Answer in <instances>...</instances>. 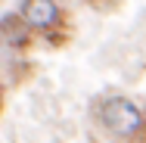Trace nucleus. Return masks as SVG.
<instances>
[{
  "label": "nucleus",
  "instance_id": "obj_1",
  "mask_svg": "<svg viewBox=\"0 0 146 143\" xmlns=\"http://www.w3.org/2000/svg\"><path fill=\"white\" fill-rule=\"evenodd\" d=\"M100 128L118 143H146V112L131 96H103L93 103Z\"/></svg>",
  "mask_w": 146,
  "mask_h": 143
},
{
  "label": "nucleus",
  "instance_id": "obj_2",
  "mask_svg": "<svg viewBox=\"0 0 146 143\" xmlns=\"http://www.w3.org/2000/svg\"><path fill=\"white\" fill-rule=\"evenodd\" d=\"M16 13L47 44H53V47L65 44V9L59 0H19Z\"/></svg>",
  "mask_w": 146,
  "mask_h": 143
},
{
  "label": "nucleus",
  "instance_id": "obj_3",
  "mask_svg": "<svg viewBox=\"0 0 146 143\" xmlns=\"http://www.w3.org/2000/svg\"><path fill=\"white\" fill-rule=\"evenodd\" d=\"M31 41H34V31L25 25V19H22L19 13L0 16V44H3V47H9V50H25V47H31Z\"/></svg>",
  "mask_w": 146,
  "mask_h": 143
},
{
  "label": "nucleus",
  "instance_id": "obj_4",
  "mask_svg": "<svg viewBox=\"0 0 146 143\" xmlns=\"http://www.w3.org/2000/svg\"><path fill=\"white\" fill-rule=\"evenodd\" d=\"M124 44H127V37H109V41H103L100 50H96V62L103 69H115L121 62V56H124Z\"/></svg>",
  "mask_w": 146,
  "mask_h": 143
},
{
  "label": "nucleus",
  "instance_id": "obj_5",
  "mask_svg": "<svg viewBox=\"0 0 146 143\" xmlns=\"http://www.w3.org/2000/svg\"><path fill=\"white\" fill-rule=\"evenodd\" d=\"M84 3H90V6H96V9H112L118 0H84Z\"/></svg>",
  "mask_w": 146,
  "mask_h": 143
},
{
  "label": "nucleus",
  "instance_id": "obj_6",
  "mask_svg": "<svg viewBox=\"0 0 146 143\" xmlns=\"http://www.w3.org/2000/svg\"><path fill=\"white\" fill-rule=\"evenodd\" d=\"M0 106H3V100H0Z\"/></svg>",
  "mask_w": 146,
  "mask_h": 143
}]
</instances>
